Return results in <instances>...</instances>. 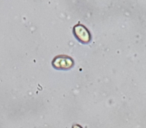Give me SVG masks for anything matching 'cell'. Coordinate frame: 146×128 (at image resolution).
<instances>
[{"mask_svg":"<svg viewBox=\"0 0 146 128\" xmlns=\"http://www.w3.org/2000/svg\"><path fill=\"white\" fill-rule=\"evenodd\" d=\"M53 64H54L55 67L57 68H69L72 66L73 62L72 60H71L70 58H68V57H57V58L54 59V61H53Z\"/></svg>","mask_w":146,"mask_h":128,"instance_id":"cell-1","label":"cell"},{"mask_svg":"<svg viewBox=\"0 0 146 128\" xmlns=\"http://www.w3.org/2000/svg\"><path fill=\"white\" fill-rule=\"evenodd\" d=\"M74 32H75L76 36L81 41H83V42L89 41L90 35H89V33H88L87 29L84 26H82V25H77V26H75L74 27Z\"/></svg>","mask_w":146,"mask_h":128,"instance_id":"cell-2","label":"cell"},{"mask_svg":"<svg viewBox=\"0 0 146 128\" xmlns=\"http://www.w3.org/2000/svg\"><path fill=\"white\" fill-rule=\"evenodd\" d=\"M73 128H81V127H80L79 125H75V126H74V127H73Z\"/></svg>","mask_w":146,"mask_h":128,"instance_id":"cell-3","label":"cell"}]
</instances>
